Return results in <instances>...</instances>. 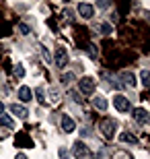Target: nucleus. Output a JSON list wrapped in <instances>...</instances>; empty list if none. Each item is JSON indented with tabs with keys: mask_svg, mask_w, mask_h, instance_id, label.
<instances>
[{
	"mask_svg": "<svg viewBox=\"0 0 150 159\" xmlns=\"http://www.w3.org/2000/svg\"><path fill=\"white\" fill-rule=\"evenodd\" d=\"M132 116H134V122H138L140 126H144V124L148 122V118H150V116H148V112H146L144 107H136Z\"/></svg>",
	"mask_w": 150,
	"mask_h": 159,
	"instance_id": "8",
	"label": "nucleus"
},
{
	"mask_svg": "<svg viewBox=\"0 0 150 159\" xmlns=\"http://www.w3.org/2000/svg\"><path fill=\"white\" fill-rule=\"evenodd\" d=\"M17 95H19V99L21 101H31V97H33V93H31V87H27V85H23V87H19V91H17Z\"/></svg>",
	"mask_w": 150,
	"mask_h": 159,
	"instance_id": "9",
	"label": "nucleus"
},
{
	"mask_svg": "<svg viewBox=\"0 0 150 159\" xmlns=\"http://www.w3.org/2000/svg\"><path fill=\"white\" fill-rule=\"evenodd\" d=\"M49 97H52V101H58V99H60L58 91H49Z\"/></svg>",
	"mask_w": 150,
	"mask_h": 159,
	"instance_id": "25",
	"label": "nucleus"
},
{
	"mask_svg": "<svg viewBox=\"0 0 150 159\" xmlns=\"http://www.w3.org/2000/svg\"><path fill=\"white\" fill-rule=\"evenodd\" d=\"M35 97H37V101H39V106H45V95H43V89L41 87L35 89Z\"/></svg>",
	"mask_w": 150,
	"mask_h": 159,
	"instance_id": "16",
	"label": "nucleus"
},
{
	"mask_svg": "<svg viewBox=\"0 0 150 159\" xmlns=\"http://www.w3.org/2000/svg\"><path fill=\"white\" fill-rule=\"evenodd\" d=\"M99 128H101V134H103L107 141H111V139L115 136V130H117V120L107 118V120H103V122L99 124Z\"/></svg>",
	"mask_w": 150,
	"mask_h": 159,
	"instance_id": "1",
	"label": "nucleus"
},
{
	"mask_svg": "<svg viewBox=\"0 0 150 159\" xmlns=\"http://www.w3.org/2000/svg\"><path fill=\"white\" fill-rule=\"evenodd\" d=\"M113 159H134V157L127 153V151H115V153H113Z\"/></svg>",
	"mask_w": 150,
	"mask_h": 159,
	"instance_id": "19",
	"label": "nucleus"
},
{
	"mask_svg": "<svg viewBox=\"0 0 150 159\" xmlns=\"http://www.w3.org/2000/svg\"><path fill=\"white\" fill-rule=\"evenodd\" d=\"M111 4H113V0H97V8L101 11H109Z\"/></svg>",
	"mask_w": 150,
	"mask_h": 159,
	"instance_id": "15",
	"label": "nucleus"
},
{
	"mask_svg": "<svg viewBox=\"0 0 150 159\" xmlns=\"http://www.w3.org/2000/svg\"><path fill=\"white\" fill-rule=\"evenodd\" d=\"M0 124H2L4 128H15V120H12L11 116H6V114L0 116Z\"/></svg>",
	"mask_w": 150,
	"mask_h": 159,
	"instance_id": "13",
	"label": "nucleus"
},
{
	"mask_svg": "<svg viewBox=\"0 0 150 159\" xmlns=\"http://www.w3.org/2000/svg\"><path fill=\"white\" fill-rule=\"evenodd\" d=\"M60 159H68V149L60 147Z\"/></svg>",
	"mask_w": 150,
	"mask_h": 159,
	"instance_id": "22",
	"label": "nucleus"
},
{
	"mask_svg": "<svg viewBox=\"0 0 150 159\" xmlns=\"http://www.w3.org/2000/svg\"><path fill=\"white\" fill-rule=\"evenodd\" d=\"M121 79H123V83H126L127 87H136V75H134V72H123V75H121Z\"/></svg>",
	"mask_w": 150,
	"mask_h": 159,
	"instance_id": "12",
	"label": "nucleus"
},
{
	"mask_svg": "<svg viewBox=\"0 0 150 159\" xmlns=\"http://www.w3.org/2000/svg\"><path fill=\"white\" fill-rule=\"evenodd\" d=\"M54 62H56L58 68H66V64H68V52H66L64 48H58V50H56V58H54Z\"/></svg>",
	"mask_w": 150,
	"mask_h": 159,
	"instance_id": "7",
	"label": "nucleus"
},
{
	"mask_svg": "<svg viewBox=\"0 0 150 159\" xmlns=\"http://www.w3.org/2000/svg\"><path fill=\"white\" fill-rule=\"evenodd\" d=\"M60 126H62V130H64V132H68V134L76 130L74 118H72V116H68V114H62V118H60Z\"/></svg>",
	"mask_w": 150,
	"mask_h": 159,
	"instance_id": "5",
	"label": "nucleus"
},
{
	"mask_svg": "<svg viewBox=\"0 0 150 159\" xmlns=\"http://www.w3.org/2000/svg\"><path fill=\"white\" fill-rule=\"evenodd\" d=\"M25 75H27V72H25V66L23 64H17V66H15V77H17V79H23Z\"/></svg>",
	"mask_w": 150,
	"mask_h": 159,
	"instance_id": "18",
	"label": "nucleus"
},
{
	"mask_svg": "<svg viewBox=\"0 0 150 159\" xmlns=\"http://www.w3.org/2000/svg\"><path fill=\"white\" fill-rule=\"evenodd\" d=\"M119 141H123V143H130V145H136V143H138V139H136V136H134L132 132H121Z\"/></svg>",
	"mask_w": 150,
	"mask_h": 159,
	"instance_id": "14",
	"label": "nucleus"
},
{
	"mask_svg": "<svg viewBox=\"0 0 150 159\" xmlns=\"http://www.w3.org/2000/svg\"><path fill=\"white\" fill-rule=\"evenodd\" d=\"M78 91H80L82 95H91L92 91H95V81H92L91 77H82L80 81H78Z\"/></svg>",
	"mask_w": 150,
	"mask_h": 159,
	"instance_id": "4",
	"label": "nucleus"
},
{
	"mask_svg": "<svg viewBox=\"0 0 150 159\" xmlns=\"http://www.w3.org/2000/svg\"><path fill=\"white\" fill-rule=\"evenodd\" d=\"M92 106L97 107L99 112H105V110H107V107H109V106H107V99H105L103 95H97V97H95V99H92Z\"/></svg>",
	"mask_w": 150,
	"mask_h": 159,
	"instance_id": "10",
	"label": "nucleus"
},
{
	"mask_svg": "<svg viewBox=\"0 0 150 159\" xmlns=\"http://www.w3.org/2000/svg\"><path fill=\"white\" fill-rule=\"evenodd\" d=\"M41 54H43V60L45 62H52V56H49V52H47L45 48H41Z\"/></svg>",
	"mask_w": 150,
	"mask_h": 159,
	"instance_id": "21",
	"label": "nucleus"
},
{
	"mask_svg": "<svg viewBox=\"0 0 150 159\" xmlns=\"http://www.w3.org/2000/svg\"><path fill=\"white\" fill-rule=\"evenodd\" d=\"M19 31H21V33H25V35H27V33H29V27H27V25H23V23H21V25H19Z\"/></svg>",
	"mask_w": 150,
	"mask_h": 159,
	"instance_id": "23",
	"label": "nucleus"
},
{
	"mask_svg": "<svg viewBox=\"0 0 150 159\" xmlns=\"http://www.w3.org/2000/svg\"><path fill=\"white\" fill-rule=\"evenodd\" d=\"M72 155L78 157V159H88V157H91V151H88V147L82 141H76L74 147H72Z\"/></svg>",
	"mask_w": 150,
	"mask_h": 159,
	"instance_id": "3",
	"label": "nucleus"
},
{
	"mask_svg": "<svg viewBox=\"0 0 150 159\" xmlns=\"http://www.w3.org/2000/svg\"><path fill=\"white\" fill-rule=\"evenodd\" d=\"M140 75H142V85H144V87H148V70H142Z\"/></svg>",
	"mask_w": 150,
	"mask_h": 159,
	"instance_id": "20",
	"label": "nucleus"
},
{
	"mask_svg": "<svg viewBox=\"0 0 150 159\" xmlns=\"http://www.w3.org/2000/svg\"><path fill=\"white\" fill-rule=\"evenodd\" d=\"M113 107H115L119 114H127V112H130V99L123 97V95L115 93V97H113Z\"/></svg>",
	"mask_w": 150,
	"mask_h": 159,
	"instance_id": "2",
	"label": "nucleus"
},
{
	"mask_svg": "<svg viewBox=\"0 0 150 159\" xmlns=\"http://www.w3.org/2000/svg\"><path fill=\"white\" fill-rule=\"evenodd\" d=\"M72 79H74V75H72V72H68V75H64V77H62V81L64 83H70Z\"/></svg>",
	"mask_w": 150,
	"mask_h": 159,
	"instance_id": "24",
	"label": "nucleus"
},
{
	"mask_svg": "<svg viewBox=\"0 0 150 159\" xmlns=\"http://www.w3.org/2000/svg\"><path fill=\"white\" fill-rule=\"evenodd\" d=\"M111 31H113V27H111L109 23H101V25H99V33H103V35H109Z\"/></svg>",
	"mask_w": 150,
	"mask_h": 159,
	"instance_id": "17",
	"label": "nucleus"
},
{
	"mask_svg": "<svg viewBox=\"0 0 150 159\" xmlns=\"http://www.w3.org/2000/svg\"><path fill=\"white\" fill-rule=\"evenodd\" d=\"M2 114H4V103L0 101V116H2Z\"/></svg>",
	"mask_w": 150,
	"mask_h": 159,
	"instance_id": "27",
	"label": "nucleus"
},
{
	"mask_svg": "<svg viewBox=\"0 0 150 159\" xmlns=\"http://www.w3.org/2000/svg\"><path fill=\"white\" fill-rule=\"evenodd\" d=\"M11 112H12V116H19V118H27V116H29V112H27L23 106H19V103H12Z\"/></svg>",
	"mask_w": 150,
	"mask_h": 159,
	"instance_id": "11",
	"label": "nucleus"
},
{
	"mask_svg": "<svg viewBox=\"0 0 150 159\" xmlns=\"http://www.w3.org/2000/svg\"><path fill=\"white\" fill-rule=\"evenodd\" d=\"M15 159H27V155H25V153H17V155H15Z\"/></svg>",
	"mask_w": 150,
	"mask_h": 159,
	"instance_id": "26",
	"label": "nucleus"
},
{
	"mask_svg": "<svg viewBox=\"0 0 150 159\" xmlns=\"http://www.w3.org/2000/svg\"><path fill=\"white\" fill-rule=\"evenodd\" d=\"M76 11H78V15H80L82 19H92L95 17V6L88 4V2H80V4L76 6Z\"/></svg>",
	"mask_w": 150,
	"mask_h": 159,
	"instance_id": "6",
	"label": "nucleus"
}]
</instances>
